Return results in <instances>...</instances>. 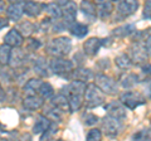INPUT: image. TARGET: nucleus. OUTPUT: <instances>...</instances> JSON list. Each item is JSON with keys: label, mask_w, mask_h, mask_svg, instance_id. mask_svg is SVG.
Instances as JSON below:
<instances>
[{"label": "nucleus", "mask_w": 151, "mask_h": 141, "mask_svg": "<svg viewBox=\"0 0 151 141\" xmlns=\"http://www.w3.org/2000/svg\"><path fill=\"white\" fill-rule=\"evenodd\" d=\"M45 49L52 57H67L72 50V40L68 37H57L48 42Z\"/></svg>", "instance_id": "f257e3e1"}, {"label": "nucleus", "mask_w": 151, "mask_h": 141, "mask_svg": "<svg viewBox=\"0 0 151 141\" xmlns=\"http://www.w3.org/2000/svg\"><path fill=\"white\" fill-rule=\"evenodd\" d=\"M106 101V95L103 93L96 83H87L86 91L83 95V105L86 109H94L103 105Z\"/></svg>", "instance_id": "f03ea898"}, {"label": "nucleus", "mask_w": 151, "mask_h": 141, "mask_svg": "<svg viewBox=\"0 0 151 141\" xmlns=\"http://www.w3.org/2000/svg\"><path fill=\"white\" fill-rule=\"evenodd\" d=\"M49 69L57 76L69 78L74 69V63L69 59H65V57H52L49 60Z\"/></svg>", "instance_id": "7ed1b4c3"}, {"label": "nucleus", "mask_w": 151, "mask_h": 141, "mask_svg": "<svg viewBox=\"0 0 151 141\" xmlns=\"http://www.w3.org/2000/svg\"><path fill=\"white\" fill-rule=\"evenodd\" d=\"M94 83L98 86V88L108 96H116L119 93V84L112 77L107 76L105 73H97L94 74Z\"/></svg>", "instance_id": "20e7f679"}, {"label": "nucleus", "mask_w": 151, "mask_h": 141, "mask_svg": "<svg viewBox=\"0 0 151 141\" xmlns=\"http://www.w3.org/2000/svg\"><path fill=\"white\" fill-rule=\"evenodd\" d=\"M120 101L124 103L126 109L135 110L136 107L146 103V97L137 91H126L120 95Z\"/></svg>", "instance_id": "39448f33"}, {"label": "nucleus", "mask_w": 151, "mask_h": 141, "mask_svg": "<svg viewBox=\"0 0 151 141\" xmlns=\"http://www.w3.org/2000/svg\"><path fill=\"white\" fill-rule=\"evenodd\" d=\"M130 58L135 64H145L147 60V52L145 48V40H134L130 47Z\"/></svg>", "instance_id": "423d86ee"}, {"label": "nucleus", "mask_w": 151, "mask_h": 141, "mask_svg": "<svg viewBox=\"0 0 151 141\" xmlns=\"http://www.w3.org/2000/svg\"><path fill=\"white\" fill-rule=\"evenodd\" d=\"M122 127H124L122 121H120L119 119H115L110 115H107L102 119V130L105 135L110 136V137L119 136L122 131Z\"/></svg>", "instance_id": "0eeeda50"}, {"label": "nucleus", "mask_w": 151, "mask_h": 141, "mask_svg": "<svg viewBox=\"0 0 151 141\" xmlns=\"http://www.w3.org/2000/svg\"><path fill=\"white\" fill-rule=\"evenodd\" d=\"M140 1L139 0H120L116 6V12L121 18L131 17L139 10Z\"/></svg>", "instance_id": "6e6552de"}, {"label": "nucleus", "mask_w": 151, "mask_h": 141, "mask_svg": "<svg viewBox=\"0 0 151 141\" xmlns=\"http://www.w3.org/2000/svg\"><path fill=\"white\" fill-rule=\"evenodd\" d=\"M105 110L107 112V115H110L115 119H119L120 121H124L127 119L126 114V107L120 100L119 101H112L110 103H107L105 106Z\"/></svg>", "instance_id": "1a4fd4ad"}, {"label": "nucleus", "mask_w": 151, "mask_h": 141, "mask_svg": "<svg viewBox=\"0 0 151 141\" xmlns=\"http://www.w3.org/2000/svg\"><path fill=\"white\" fill-rule=\"evenodd\" d=\"M44 98H42L38 93L35 95H27L23 98V107L27 111H35L44 106Z\"/></svg>", "instance_id": "9d476101"}, {"label": "nucleus", "mask_w": 151, "mask_h": 141, "mask_svg": "<svg viewBox=\"0 0 151 141\" xmlns=\"http://www.w3.org/2000/svg\"><path fill=\"white\" fill-rule=\"evenodd\" d=\"M103 45V39L97 38V37H92V38L87 39L83 43V53L87 54L88 57H94L98 50L101 49V47Z\"/></svg>", "instance_id": "9b49d317"}, {"label": "nucleus", "mask_w": 151, "mask_h": 141, "mask_svg": "<svg viewBox=\"0 0 151 141\" xmlns=\"http://www.w3.org/2000/svg\"><path fill=\"white\" fill-rule=\"evenodd\" d=\"M77 4L70 0L69 3L64 4L62 6V20L68 27L76 22V17H77Z\"/></svg>", "instance_id": "f8f14e48"}, {"label": "nucleus", "mask_w": 151, "mask_h": 141, "mask_svg": "<svg viewBox=\"0 0 151 141\" xmlns=\"http://www.w3.org/2000/svg\"><path fill=\"white\" fill-rule=\"evenodd\" d=\"M96 4V9H97V17L100 19L105 20L112 14L113 12V3L111 0H94Z\"/></svg>", "instance_id": "ddd939ff"}, {"label": "nucleus", "mask_w": 151, "mask_h": 141, "mask_svg": "<svg viewBox=\"0 0 151 141\" xmlns=\"http://www.w3.org/2000/svg\"><path fill=\"white\" fill-rule=\"evenodd\" d=\"M4 43L10 45L12 48H17V47H22V44L24 43V37L22 35V33L19 32L17 28L9 30L5 37H4Z\"/></svg>", "instance_id": "4468645a"}, {"label": "nucleus", "mask_w": 151, "mask_h": 141, "mask_svg": "<svg viewBox=\"0 0 151 141\" xmlns=\"http://www.w3.org/2000/svg\"><path fill=\"white\" fill-rule=\"evenodd\" d=\"M49 105L54 106L55 109H58L63 112V114H65V112H70V109H69V102H68V98L67 96L64 95V93L59 92L58 95H55L49 100Z\"/></svg>", "instance_id": "2eb2a0df"}, {"label": "nucleus", "mask_w": 151, "mask_h": 141, "mask_svg": "<svg viewBox=\"0 0 151 141\" xmlns=\"http://www.w3.org/2000/svg\"><path fill=\"white\" fill-rule=\"evenodd\" d=\"M6 18L9 20L19 22L22 19L23 14H24V9H23L22 3H10L5 9Z\"/></svg>", "instance_id": "dca6fc26"}, {"label": "nucleus", "mask_w": 151, "mask_h": 141, "mask_svg": "<svg viewBox=\"0 0 151 141\" xmlns=\"http://www.w3.org/2000/svg\"><path fill=\"white\" fill-rule=\"evenodd\" d=\"M33 69L40 78L49 76V62L47 63L44 57H38L33 63Z\"/></svg>", "instance_id": "f3484780"}, {"label": "nucleus", "mask_w": 151, "mask_h": 141, "mask_svg": "<svg viewBox=\"0 0 151 141\" xmlns=\"http://www.w3.org/2000/svg\"><path fill=\"white\" fill-rule=\"evenodd\" d=\"M93 78H94V73L92 70L88 68H83V67H78L73 69L69 76V79H79V81H83L86 83L89 79H93Z\"/></svg>", "instance_id": "a211bd4d"}, {"label": "nucleus", "mask_w": 151, "mask_h": 141, "mask_svg": "<svg viewBox=\"0 0 151 141\" xmlns=\"http://www.w3.org/2000/svg\"><path fill=\"white\" fill-rule=\"evenodd\" d=\"M42 8H43V5H40V4L37 1H33V0H25L24 4H23L24 13L28 17H32V18L39 17V14L43 10Z\"/></svg>", "instance_id": "6ab92c4d"}, {"label": "nucleus", "mask_w": 151, "mask_h": 141, "mask_svg": "<svg viewBox=\"0 0 151 141\" xmlns=\"http://www.w3.org/2000/svg\"><path fill=\"white\" fill-rule=\"evenodd\" d=\"M136 30H137V28H136L135 24H125L119 28H115L112 30V37L122 39V38H126V37L132 35Z\"/></svg>", "instance_id": "aec40b11"}, {"label": "nucleus", "mask_w": 151, "mask_h": 141, "mask_svg": "<svg viewBox=\"0 0 151 141\" xmlns=\"http://www.w3.org/2000/svg\"><path fill=\"white\" fill-rule=\"evenodd\" d=\"M50 124H52V121L45 115H39L38 116V119H37V121L34 122V125H33V134L42 135L44 131L48 130Z\"/></svg>", "instance_id": "412c9836"}, {"label": "nucleus", "mask_w": 151, "mask_h": 141, "mask_svg": "<svg viewBox=\"0 0 151 141\" xmlns=\"http://www.w3.org/2000/svg\"><path fill=\"white\" fill-rule=\"evenodd\" d=\"M25 58H27V53L23 49H20V47H17L12 50V55H10V62L9 65L12 67H19L25 63Z\"/></svg>", "instance_id": "4be33fe9"}, {"label": "nucleus", "mask_w": 151, "mask_h": 141, "mask_svg": "<svg viewBox=\"0 0 151 141\" xmlns=\"http://www.w3.org/2000/svg\"><path fill=\"white\" fill-rule=\"evenodd\" d=\"M139 82H140L139 76L135 73H125V74H122L119 79V83L125 90H131V88H134Z\"/></svg>", "instance_id": "5701e85b"}, {"label": "nucleus", "mask_w": 151, "mask_h": 141, "mask_svg": "<svg viewBox=\"0 0 151 141\" xmlns=\"http://www.w3.org/2000/svg\"><path fill=\"white\" fill-rule=\"evenodd\" d=\"M43 10L48 14V17L53 20L62 19V8L58 3H48L43 5Z\"/></svg>", "instance_id": "b1692460"}, {"label": "nucleus", "mask_w": 151, "mask_h": 141, "mask_svg": "<svg viewBox=\"0 0 151 141\" xmlns=\"http://www.w3.org/2000/svg\"><path fill=\"white\" fill-rule=\"evenodd\" d=\"M42 79L40 77L39 78H30L28 79V81L25 82L24 87H23V92H24V95H35V93H38V90H39L40 84H42Z\"/></svg>", "instance_id": "393cba45"}, {"label": "nucleus", "mask_w": 151, "mask_h": 141, "mask_svg": "<svg viewBox=\"0 0 151 141\" xmlns=\"http://www.w3.org/2000/svg\"><path fill=\"white\" fill-rule=\"evenodd\" d=\"M65 96L68 98L70 112H76L81 110V107L83 106V95H79V93H67Z\"/></svg>", "instance_id": "a878e982"}, {"label": "nucleus", "mask_w": 151, "mask_h": 141, "mask_svg": "<svg viewBox=\"0 0 151 141\" xmlns=\"http://www.w3.org/2000/svg\"><path fill=\"white\" fill-rule=\"evenodd\" d=\"M37 28L38 27L35 24H33V23L29 20L19 22V24L17 25V29L22 33L23 37H32L37 32Z\"/></svg>", "instance_id": "bb28decb"}, {"label": "nucleus", "mask_w": 151, "mask_h": 141, "mask_svg": "<svg viewBox=\"0 0 151 141\" xmlns=\"http://www.w3.org/2000/svg\"><path fill=\"white\" fill-rule=\"evenodd\" d=\"M68 29L70 32V34L77 37V38H84V37L88 34V27L82 24V23H76L74 22L68 27Z\"/></svg>", "instance_id": "cd10ccee"}, {"label": "nucleus", "mask_w": 151, "mask_h": 141, "mask_svg": "<svg viewBox=\"0 0 151 141\" xmlns=\"http://www.w3.org/2000/svg\"><path fill=\"white\" fill-rule=\"evenodd\" d=\"M79 9H81L86 15L91 17V18L97 17V9H96L94 1H91V0H82L81 4H79Z\"/></svg>", "instance_id": "c85d7f7f"}, {"label": "nucleus", "mask_w": 151, "mask_h": 141, "mask_svg": "<svg viewBox=\"0 0 151 141\" xmlns=\"http://www.w3.org/2000/svg\"><path fill=\"white\" fill-rule=\"evenodd\" d=\"M12 50H13L12 47L5 44V43L0 45V65H1V67L9 65V62H10V55H12Z\"/></svg>", "instance_id": "c756f323"}, {"label": "nucleus", "mask_w": 151, "mask_h": 141, "mask_svg": "<svg viewBox=\"0 0 151 141\" xmlns=\"http://www.w3.org/2000/svg\"><path fill=\"white\" fill-rule=\"evenodd\" d=\"M38 95L44 100H50L54 96V88L49 82H42L39 90H38Z\"/></svg>", "instance_id": "7c9ffc66"}, {"label": "nucleus", "mask_w": 151, "mask_h": 141, "mask_svg": "<svg viewBox=\"0 0 151 141\" xmlns=\"http://www.w3.org/2000/svg\"><path fill=\"white\" fill-rule=\"evenodd\" d=\"M115 64H116L120 69L126 70V69H129L134 63H132V60H131V58H130L129 54L121 53V54H119V55H117V57L115 58Z\"/></svg>", "instance_id": "2f4dec72"}, {"label": "nucleus", "mask_w": 151, "mask_h": 141, "mask_svg": "<svg viewBox=\"0 0 151 141\" xmlns=\"http://www.w3.org/2000/svg\"><path fill=\"white\" fill-rule=\"evenodd\" d=\"M43 115H45L50 121L55 122V121H60V120H62L63 112L60 111V110H58V109H55L54 106L49 105L47 109H44V114Z\"/></svg>", "instance_id": "473e14b6"}, {"label": "nucleus", "mask_w": 151, "mask_h": 141, "mask_svg": "<svg viewBox=\"0 0 151 141\" xmlns=\"http://www.w3.org/2000/svg\"><path fill=\"white\" fill-rule=\"evenodd\" d=\"M98 116L92 114V112H84L82 115V121L86 126H94L98 122Z\"/></svg>", "instance_id": "72a5a7b5"}, {"label": "nucleus", "mask_w": 151, "mask_h": 141, "mask_svg": "<svg viewBox=\"0 0 151 141\" xmlns=\"http://www.w3.org/2000/svg\"><path fill=\"white\" fill-rule=\"evenodd\" d=\"M87 141H100L102 139V131L100 129H91L86 136Z\"/></svg>", "instance_id": "f704fd0d"}, {"label": "nucleus", "mask_w": 151, "mask_h": 141, "mask_svg": "<svg viewBox=\"0 0 151 141\" xmlns=\"http://www.w3.org/2000/svg\"><path fill=\"white\" fill-rule=\"evenodd\" d=\"M40 45H42V43L38 39H35V38H29L27 40V49L30 50V52L38 50L40 48Z\"/></svg>", "instance_id": "c9c22d12"}, {"label": "nucleus", "mask_w": 151, "mask_h": 141, "mask_svg": "<svg viewBox=\"0 0 151 141\" xmlns=\"http://www.w3.org/2000/svg\"><path fill=\"white\" fill-rule=\"evenodd\" d=\"M134 140H151V130H141L132 135Z\"/></svg>", "instance_id": "e433bc0d"}, {"label": "nucleus", "mask_w": 151, "mask_h": 141, "mask_svg": "<svg viewBox=\"0 0 151 141\" xmlns=\"http://www.w3.org/2000/svg\"><path fill=\"white\" fill-rule=\"evenodd\" d=\"M144 18L149 20L151 18V0H146L144 4Z\"/></svg>", "instance_id": "4c0bfd02"}, {"label": "nucleus", "mask_w": 151, "mask_h": 141, "mask_svg": "<svg viewBox=\"0 0 151 141\" xmlns=\"http://www.w3.org/2000/svg\"><path fill=\"white\" fill-rule=\"evenodd\" d=\"M145 48H146V52H147V55L151 58V34H149L145 38Z\"/></svg>", "instance_id": "58836bf2"}, {"label": "nucleus", "mask_w": 151, "mask_h": 141, "mask_svg": "<svg viewBox=\"0 0 151 141\" xmlns=\"http://www.w3.org/2000/svg\"><path fill=\"white\" fill-rule=\"evenodd\" d=\"M145 97L146 98H151V81H149L146 83V87H145Z\"/></svg>", "instance_id": "ea45409f"}, {"label": "nucleus", "mask_w": 151, "mask_h": 141, "mask_svg": "<svg viewBox=\"0 0 151 141\" xmlns=\"http://www.w3.org/2000/svg\"><path fill=\"white\" fill-rule=\"evenodd\" d=\"M8 24H9V19H8V18L0 17V30L4 29L5 27H8Z\"/></svg>", "instance_id": "a19ab883"}, {"label": "nucleus", "mask_w": 151, "mask_h": 141, "mask_svg": "<svg viewBox=\"0 0 151 141\" xmlns=\"http://www.w3.org/2000/svg\"><path fill=\"white\" fill-rule=\"evenodd\" d=\"M142 73L147 74V76H151V64L146 63V64L142 65Z\"/></svg>", "instance_id": "79ce46f5"}, {"label": "nucleus", "mask_w": 151, "mask_h": 141, "mask_svg": "<svg viewBox=\"0 0 151 141\" xmlns=\"http://www.w3.org/2000/svg\"><path fill=\"white\" fill-rule=\"evenodd\" d=\"M5 97H6V95H5V91L3 90L1 84H0V102H1V101H5Z\"/></svg>", "instance_id": "37998d69"}, {"label": "nucleus", "mask_w": 151, "mask_h": 141, "mask_svg": "<svg viewBox=\"0 0 151 141\" xmlns=\"http://www.w3.org/2000/svg\"><path fill=\"white\" fill-rule=\"evenodd\" d=\"M5 9H6V6H5V3H4L3 0H0V14L5 12Z\"/></svg>", "instance_id": "c03bdc74"}, {"label": "nucleus", "mask_w": 151, "mask_h": 141, "mask_svg": "<svg viewBox=\"0 0 151 141\" xmlns=\"http://www.w3.org/2000/svg\"><path fill=\"white\" fill-rule=\"evenodd\" d=\"M69 1H70V0H57V3H58L60 6H63L64 4H67V3H69Z\"/></svg>", "instance_id": "a18cd8bd"}, {"label": "nucleus", "mask_w": 151, "mask_h": 141, "mask_svg": "<svg viewBox=\"0 0 151 141\" xmlns=\"http://www.w3.org/2000/svg\"><path fill=\"white\" fill-rule=\"evenodd\" d=\"M9 3H24L25 0H8Z\"/></svg>", "instance_id": "49530a36"}, {"label": "nucleus", "mask_w": 151, "mask_h": 141, "mask_svg": "<svg viewBox=\"0 0 151 141\" xmlns=\"http://www.w3.org/2000/svg\"><path fill=\"white\" fill-rule=\"evenodd\" d=\"M111 1L113 3V1H120V0H111Z\"/></svg>", "instance_id": "de8ad7c7"}, {"label": "nucleus", "mask_w": 151, "mask_h": 141, "mask_svg": "<svg viewBox=\"0 0 151 141\" xmlns=\"http://www.w3.org/2000/svg\"><path fill=\"white\" fill-rule=\"evenodd\" d=\"M0 67H1V65H0Z\"/></svg>", "instance_id": "09e8293b"}]
</instances>
